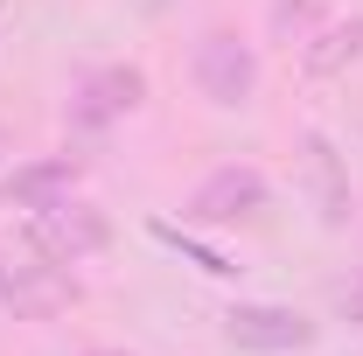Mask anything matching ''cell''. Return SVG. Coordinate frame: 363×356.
Instances as JSON below:
<instances>
[{
  "label": "cell",
  "mask_w": 363,
  "mask_h": 356,
  "mask_svg": "<svg viewBox=\"0 0 363 356\" xmlns=\"http://www.w3.org/2000/svg\"><path fill=\"white\" fill-rule=\"evenodd\" d=\"M105 238H112L105 210H91V203H77V196H63V203H49V210L28 217V245L43 252L49 266H77V259H91V252H105Z\"/></svg>",
  "instance_id": "6da1fadb"
},
{
  "label": "cell",
  "mask_w": 363,
  "mask_h": 356,
  "mask_svg": "<svg viewBox=\"0 0 363 356\" xmlns=\"http://www.w3.org/2000/svg\"><path fill=\"white\" fill-rule=\"evenodd\" d=\"M189 70H196V91L210 105H224V112L252 105V91H259V56H252V43H238L230 28H210L196 43V63Z\"/></svg>",
  "instance_id": "7a4b0ae2"
},
{
  "label": "cell",
  "mask_w": 363,
  "mask_h": 356,
  "mask_svg": "<svg viewBox=\"0 0 363 356\" xmlns=\"http://www.w3.org/2000/svg\"><path fill=\"white\" fill-rule=\"evenodd\" d=\"M272 203V182L259 168H245V161H230V168H210V175L196 182V196H189V223H245L259 217Z\"/></svg>",
  "instance_id": "3957f363"
},
{
  "label": "cell",
  "mask_w": 363,
  "mask_h": 356,
  "mask_svg": "<svg viewBox=\"0 0 363 356\" xmlns=\"http://www.w3.org/2000/svg\"><path fill=\"white\" fill-rule=\"evenodd\" d=\"M224 335L238 350H259V356H286V350H308L315 343V321L294 308H279V301H238L224 314Z\"/></svg>",
  "instance_id": "277c9868"
},
{
  "label": "cell",
  "mask_w": 363,
  "mask_h": 356,
  "mask_svg": "<svg viewBox=\"0 0 363 356\" xmlns=\"http://www.w3.org/2000/svg\"><path fill=\"white\" fill-rule=\"evenodd\" d=\"M147 105V77H140L133 63H105V70H91L77 98H70V126L77 133H98V126H112L119 112H133Z\"/></svg>",
  "instance_id": "5b68a950"
},
{
  "label": "cell",
  "mask_w": 363,
  "mask_h": 356,
  "mask_svg": "<svg viewBox=\"0 0 363 356\" xmlns=\"http://www.w3.org/2000/svg\"><path fill=\"white\" fill-rule=\"evenodd\" d=\"M77 189V161L70 154H43V161H28V168H14V175L0 182V203L7 210H49V203H63Z\"/></svg>",
  "instance_id": "8992f818"
},
{
  "label": "cell",
  "mask_w": 363,
  "mask_h": 356,
  "mask_svg": "<svg viewBox=\"0 0 363 356\" xmlns=\"http://www.w3.org/2000/svg\"><path fill=\"white\" fill-rule=\"evenodd\" d=\"M63 301H77V279H63V266H7V308L14 314H56Z\"/></svg>",
  "instance_id": "52a82bcc"
},
{
  "label": "cell",
  "mask_w": 363,
  "mask_h": 356,
  "mask_svg": "<svg viewBox=\"0 0 363 356\" xmlns=\"http://www.w3.org/2000/svg\"><path fill=\"white\" fill-rule=\"evenodd\" d=\"M363 56V14H350V21H335V28H321L315 43L301 49V63H308V77H335L342 63H357Z\"/></svg>",
  "instance_id": "ba28073f"
},
{
  "label": "cell",
  "mask_w": 363,
  "mask_h": 356,
  "mask_svg": "<svg viewBox=\"0 0 363 356\" xmlns=\"http://www.w3.org/2000/svg\"><path fill=\"white\" fill-rule=\"evenodd\" d=\"M308 168H315V189H321V217L342 223L350 217V182H342V161H335L328 133H308Z\"/></svg>",
  "instance_id": "9c48e42d"
},
{
  "label": "cell",
  "mask_w": 363,
  "mask_h": 356,
  "mask_svg": "<svg viewBox=\"0 0 363 356\" xmlns=\"http://www.w3.org/2000/svg\"><path fill=\"white\" fill-rule=\"evenodd\" d=\"M147 238H154V245H168V252H182V266L210 272V279H230V272H238L224 252H210L203 238H189V230H182V223H168V217H154V223H147Z\"/></svg>",
  "instance_id": "30bf717a"
},
{
  "label": "cell",
  "mask_w": 363,
  "mask_h": 356,
  "mask_svg": "<svg viewBox=\"0 0 363 356\" xmlns=\"http://www.w3.org/2000/svg\"><path fill=\"white\" fill-rule=\"evenodd\" d=\"M321 7H328V0H272V28H279V35H308L321 21Z\"/></svg>",
  "instance_id": "8fae6325"
},
{
  "label": "cell",
  "mask_w": 363,
  "mask_h": 356,
  "mask_svg": "<svg viewBox=\"0 0 363 356\" xmlns=\"http://www.w3.org/2000/svg\"><path fill=\"white\" fill-rule=\"evenodd\" d=\"M335 308H342V321H357V328H363V287H342Z\"/></svg>",
  "instance_id": "7c38bea8"
},
{
  "label": "cell",
  "mask_w": 363,
  "mask_h": 356,
  "mask_svg": "<svg viewBox=\"0 0 363 356\" xmlns=\"http://www.w3.org/2000/svg\"><path fill=\"white\" fill-rule=\"evenodd\" d=\"M0 308H7V259H0Z\"/></svg>",
  "instance_id": "4fadbf2b"
},
{
  "label": "cell",
  "mask_w": 363,
  "mask_h": 356,
  "mask_svg": "<svg viewBox=\"0 0 363 356\" xmlns=\"http://www.w3.org/2000/svg\"><path fill=\"white\" fill-rule=\"evenodd\" d=\"M7 147H14V140H7V126H0V161H7Z\"/></svg>",
  "instance_id": "5bb4252c"
},
{
  "label": "cell",
  "mask_w": 363,
  "mask_h": 356,
  "mask_svg": "<svg viewBox=\"0 0 363 356\" xmlns=\"http://www.w3.org/2000/svg\"><path fill=\"white\" fill-rule=\"evenodd\" d=\"M84 356H126V350H84Z\"/></svg>",
  "instance_id": "9a60e30c"
}]
</instances>
